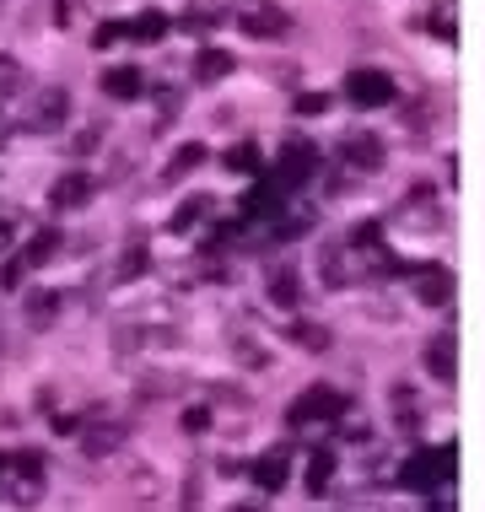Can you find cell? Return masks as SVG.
Instances as JSON below:
<instances>
[{
	"label": "cell",
	"mask_w": 485,
	"mask_h": 512,
	"mask_svg": "<svg viewBox=\"0 0 485 512\" xmlns=\"http://www.w3.org/2000/svg\"><path fill=\"white\" fill-rule=\"evenodd\" d=\"M453 475V453H442V448H426V453H415V459L405 464V486H415V491H432L437 480H448Z\"/></svg>",
	"instance_id": "obj_1"
},
{
	"label": "cell",
	"mask_w": 485,
	"mask_h": 512,
	"mask_svg": "<svg viewBox=\"0 0 485 512\" xmlns=\"http://www.w3.org/2000/svg\"><path fill=\"white\" fill-rule=\"evenodd\" d=\"M335 415H345V399L335 394V389H308L291 405V426H318V421H335Z\"/></svg>",
	"instance_id": "obj_2"
},
{
	"label": "cell",
	"mask_w": 485,
	"mask_h": 512,
	"mask_svg": "<svg viewBox=\"0 0 485 512\" xmlns=\"http://www.w3.org/2000/svg\"><path fill=\"white\" fill-rule=\"evenodd\" d=\"M87 195H92V178L87 173H65L60 184L49 189V205H54V211H71V205H81Z\"/></svg>",
	"instance_id": "obj_3"
},
{
	"label": "cell",
	"mask_w": 485,
	"mask_h": 512,
	"mask_svg": "<svg viewBox=\"0 0 485 512\" xmlns=\"http://www.w3.org/2000/svg\"><path fill=\"white\" fill-rule=\"evenodd\" d=\"M65 114H71V98H65V92H44L33 108V119H27V130H54Z\"/></svg>",
	"instance_id": "obj_4"
},
{
	"label": "cell",
	"mask_w": 485,
	"mask_h": 512,
	"mask_svg": "<svg viewBox=\"0 0 485 512\" xmlns=\"http://www.w3.org/2000/svg\"><path fill=\"white\" fill-rule=\"evenodd\" d=\"M22 313H27V324H33V329H49L54 318H60V297H54V292H33Z\"/></svg>",
	"instance_id": "obj_5"
},
{
	"label": "cell",
	"mask_w": 485,
	"mask_h": 512,
	"mask_svg": "<svg viewBox=\"0 0 485 512\" xmlns=\"http://www.w3.org/2000/svg\"><path fill=\"white\" fill-rule=\"evenodd\" d=\"M351 98H356V103H383V98H388V81L372 76V71L356 76V81H351Z\"/></svg>",
	"instance_id": "obj_6"
},
{
	"label": "cell",
	"mask_w": 485,
	"mask_h": 512,
	"mask_svg": "<svg viewBox=\"0 0 485 512\" xmlns=\"http://www.w3.org/2000/svg\"><path fill=\"white\" fill-rule=\"evenodd\" d=\"M108 98H135L141 92V71H108Z\"/></svg>",
	"instance_id": "obj_7"
},
{
	"label": "cell",
	"mask_w": 485,
	"mask_h": 512,
	"mask_svg": "<svg viewBox=\"0 0 485 512\" xmlns=\"http://www.w3.org/2000/svg\"><path fill=\"white\" fill-rule=\"evenodd\" d=\"M426 367H432L437 378H453V340H432V351H426Z\"/></svg>",
	"instance_id": "obj_8"
},
{
	"label": "cell",
	"mask_w": 485,
	"mask_h": 512,
	"mask_svg": "<svg viewBox=\"0 0 485 512\" xmlns=\"http://www.w3.org/2000/svg\"><path fill=\"white\" fill-rule=\"evenodd\" d=\"M119 442H124V432H119V426H92V432H87V453L97 459V453L119 448Z\"/></svg>",
	"instance_id": "obj_9"
},
{
	"label": "cell",
	"mask_w": 485,
	"mask_h": 512,
	"mask_svg": "<svg viewBox=\"0 0 485 512\" xmlns=\"http://www.w3.org/2000/svg\"><path fill=\"white\" fill-rule=\"evenodd\" d=\"M329 469H335V459H329V453L318 448L313 459H308V491H324V486H329Z\"/></svg>",
	"instance_id": "obj_10"
},
{
	"label": "cell",
	"mask_w": 485,
	"mask_h": 512,
	"mask_svg": "<svg viewBox=\"0 0 485 512\" xmlns=\"http://www.w3.org/2000/svg\"><path fill=\"white\" fill-rule=\"evenodd\" d=\"M60 248V232H38L33 248H27V265H49V254Z\"/></svg>",
	"instance_id": "obj_11"
},
{
	"label": "cell",
	"mask_w": 485,
	"mask_h": 512,
	"mask_svg": "<svg viewBox=\"0 0 485 512\" xmlns=\"http://www.w3.org/2000/svg\"><path fill=\"white\" fill-rule=\"evenodd\" d=\"M281 480H286V459H281V453H270V459H259V486H281Z\"/></svg>",
	"instance_id": "obj_12"
},
{
	"label": "cell",
	"mask_w": 485,
	"mask_h": 512,
	"mask_svg": "<svg viewBox=\"0 0 485 512\" xmlns=\"http://www.w3.org/2000/svg\"><path fill=\"white\" fill-rule=\"evenodd\" d=\"M227 65H232V60H221V54H205V60H200V76H221Z\"/></svg>",
	"instance_id": "obj_13"
},
{
	"label": "cell",
	"mask_w": 485,
	"mask_h": 512,
	"mask_svg": "<svg viewBox=\"0 0 485 512\" xmlns=\"http://www.w3.org/2000/svg\"><path fill=\"white\" fill-rule=\"evenodd\" d=\"M11 232H17V227H11V221H0V248H11Z\"/></svg>",
	"instance_id": "obj_14"
}]
</instances>
